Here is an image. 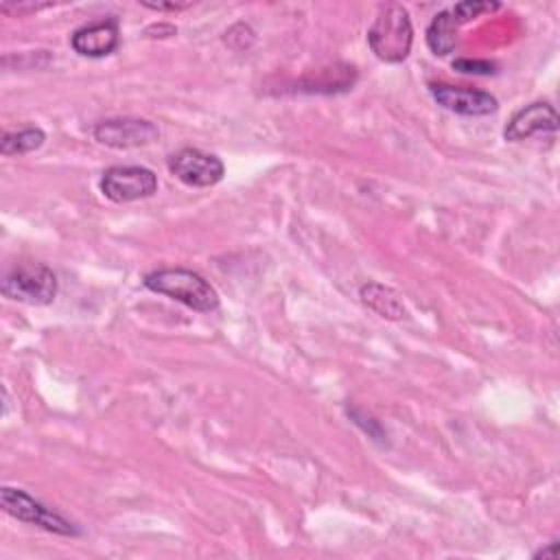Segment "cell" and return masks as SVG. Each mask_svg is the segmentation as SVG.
Wrapping results in <instances>:
<instances>
[{
	"mask_svg": "<svg viewBox=\"0 0 560 560\" xmlns=\"http://www.w3.org/2000/svg\"><path fill=\"white\" fill-rule=\"evenodd\" d=\"M142 284L160 295H166L192 311L210 313L219 306V293L214 287L192 269L166 267L144 276Z\"/></svg>",
	"mask_w": 560,
	"mask_h": 560,
	"instance_id": "cell-1",
	"label": "cell"
},
{
	"mask_svg": "<svg viewBox=\"0 0 560 560\" xmlns=\"http://www.w3.org/2000/svg\"><path fill=\"white\" fill-rule=\"evenodd\" d=\"M413 42V28L409 13L398 2H387L378 9L376 20L368 31V44L372 52L387 63L405 61Z\"/></svg>",
	"mask_w": 560,
	"mask_h": 560,
	"instance_id": "cell-2",
	"label": "cell"
},
{
	"mask_svg": "<svg viewBox=\"0 0 560 560\" xmlns=\"http://www.w3.org/2000/svg\"><path fill=\"white\" fill-rule=\"evenodd\" d=\"M4 298L31 304V306H46L57 295V276L44 262L20 265L11 269L0 284Z\"/></svg>",
	"mask_w": 560,
	"mask_h": 560,
	"instance_id": "cell-3",
	"label": "cell"
},
{
	"mask_svg": "<svg viewBox=\"0 0 560 560\" xmlns=\"http://www.w3.org/2000/svg\"><path fill=\"white\" fill-rule=\"evenodd\" d=\"M0 505L9 516H13L22 523L37 525L50 534H59V536H79L81 534L79 525L68 521L59 512L46 508L44 503H39L37 499H33L28 492H24L20 488L4 486L0 490Z\"/></svg>",
	"mask_w": 560,
	"mask_h": 560,
	"instance_id": "cell-4",
	"label": "cell"
},
{
	"mask_svg": "<svg viewBox=\"0 0 560 560\" xmlns=\"http://www.w3.org/2000/svg\"><path fill=\"white\" fill-rule=\"evenodd\" d=\"M98 186L109 201L129 203L155 195L158 175L147 166H109Z\"/></svg>",
	"mask_w": 560,
	"mask_h": 560,
	"instance_id": "cell-5",
	"label": "cell"
},
{
	"mask_svg": "<svg viewBox=\"0 0 560 560\" xmlns=\"http://www.w3.org/2000/svg\"><path fill=\"white\" fill-rule=\"evenodd\" d=\"M168 171L186 186L208 188L223 179L225 166L219 155L206 153L201 149H179L168 158Z\"/></svg>",
	"mask_w": 560,
	"mask_h": 560,
	"instance_id": "cell-6",
	"label": "cell"
},
{
	"mask_svg": "<svg viewBox=\"0 0 560 560\" xmlns=\"http://www.w3.org/2000/svg\"><path fill=\"white\" fill-rule=\"evenodd\" d=\"M94 140L112 149H136L158 140L160 129L155 122L144 118H109L94 127Z\"/></svg>",
	"mask_w": 560,
	"mask_h": 560,
	"instance_id": "cell-7",
	"label": "cell"
},
{
	"mask_svg": "<svg viewBox=\"0 0 560 560\" xmlns=\"http://www.w3.org/2000/svg\"><path fill=\"white\" fill-rule=\"evenodd\" d=\"M431 96L438 105H442L448 112L462 114V116H488L497 112L499 103L490 92L472 90V88H457L446 83H433Z\"/></svg>",
	"mask_w": 560,
	"mask_h": 560,
	"instance_id": "cell-8",
	"label": "cell"
},
{
	"mask_svg": "<svg viewBox=\"0 0 560 560\" xmlns=\"http://www.w3.org/2000/svg\"><path fill=\"white\" fill-rule=\"evenodd\" d=\"M558 125H560V118L553 105L538 101L521 107L510 118V122L503 129V138L508 142H521L538 133H556Z\"/></svg>",
	"mask_w": 560,
	"mask_h": 560,
	"instance_id": "cell-9",
	"label": "cell"
},
{
	"mask_svg": "<svg viewBox=\"0 0 560 560\" xmlns=\"http://www.w3.org/2000/svg\"><path fill=\"white\" fill-rule=\"evenodd\" d=\"M118 42H120V33H118L116 18L85 24L77 28L70 37L72 50L81 57H92V59L112 55L118 48Z\"/></svg>",
	"mask_w": 560,
	"mask_h": 560,
	"instance_id": "cell-10",
	"label": "cell"
},
{
	"mask_svg": "<svg viewBox=\"0 0 560 560\" xmlns=\"http://www.w3.org/2000/svg\"><path fill=\"white\" fill-rule=\"evenodd\" d=\"M359 295H361L363 304L368 308H372L381 317H387V319H402V317H407V308H405L400 295L394 289H389V287H385L381 282L363 284Z\"/></svg>",
	"mask_w": 560,
	"mask_h": 560,
	"instance_id": "cell-11",
	"label": "cell"
},
{
	"mask_svg": "<svg viewBox=\"0 0 560 560\" xmlns=\"http://www.w3.org/2000/svg\"><path fill=\"white\" fill-rule=\"evenodd\" d=\"M457 28H459V24L453 20L448 9L435 13L431 24L427 26V46H429V50L433 55H440V57L453 52V48L457 44V35H455Z\"/></svg>",
	"mask_w": 560,
	"mask_h": 560,
	"instance_id": "cell-12",
	"label": "cell"
},
{
	"mask_svg": "<svg viewBox=\"0 0 560 560\" xmlns=\"http://www.w3.org/2000/svg\"><path fill=\"white\" fill-rule=\"evenodd\" d=\"M46 140V133L39 127H26L13 133H4L0 140V151L2 155H20V153H31L39 149Z\"/></svg>",
	"mask_w": 560,
	"mask_h": 560,
	"instance_id": "cell-13",
	"label": "cell"
},
{
	"mask_svg": "<svg viewBox=\"0 0 560 560\" xmlns=\"http://www.w3.org/2000/svg\"><path fill=\"white\" fill-rule=\"evenodd\" d=\"M501 4L499 2H483V0H466V2H457L451 11L453 20L462 26L475 18H479L481 13H490V11H497Z\"/></svg>",
	"mask_w": 560,
	"mask_h": 560,
	"instance_id": "cell-14",
	"label": "cell"
},
{
	"mask_svg": "<svg viewBox=\"0 0 560 560\" xmlns=\"http://www.w3.org/2000/svg\"><path fill=\"white\" fill-rule=\"evenodd\" d=\"M453 70L462 72V74H494L497 72V63L488 61V59H455L453 61Z\"/></svg>",
	"mask_w": 560,
	"mask_h": 560,
	"instance_id": "cell-15",
	"label": "cell"
},
{
	"mask_svg": "<svg viewBox=\"0 0 560 560\" xmlns=\"http://www.w3.org/2000/svg\"><path fill=\"white\" fill-rule=\"evenodd\" d=\"M44 7H48V4H15V7L2 4L0 11H2L4 15H15V18H20V15H24V13H31V11H37V9H44Z\"/></svg>",
	"mask_w": 560,
	"mask_h": 560,
	"instance_id": "cell-16",
	"label": "cell"
},
{
	"mask_svg": "<svg viewBox=\"0 0 560 560\" xmlns=\"http://www.w3.org/2000/svg\"><path fill=\"white\" fill-rule=\"evenodd\" d=\"M142 4L149 7V9H155V11H179V9L188 7V4H177V2H168V4H164V2H142Z\"/></svg>",
	"mask_w": 560,
	"mask_h": 560,
	"instance_id": "cell-17",
	"label": "cell"
},
{
	"mask_svg": "<svg viewBox=\"0 0 560 560\" xmlns=\"http://www.w3.org/2000/svg\"><path fill=\"white\" fill-rule=\"evenodd\" d=\"M556 556H558V542H549L547 547L534 553V558H545V560H556Z\"/></svg>",
	"mask_w": 560,
	"mask_h": 560,
	"instance_id": "cell-18",
	"label": "cell"
}]
</instances>
